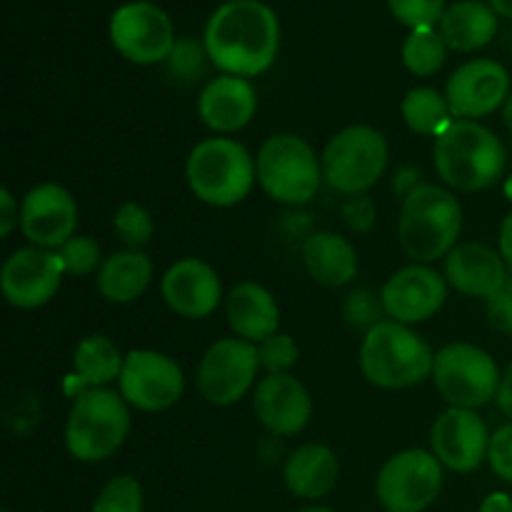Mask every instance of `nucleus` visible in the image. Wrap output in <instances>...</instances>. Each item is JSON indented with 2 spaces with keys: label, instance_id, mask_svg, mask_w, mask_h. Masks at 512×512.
<instances>
[{
  "label": "nucleus",
  "instance_id": "f257e3e1",
  "mask_svg": "<svg viewBox=\"0 0 512 512\" xmlns=\"http://www.w3.org/2000/svg\"><path fill=\"white\" fill-rule=\"evenodd\" d=\"M203 45L223 75L255 78L278 58L280 20L260 0H228L210 15Z\"/></svg>",
  "mask_w": 512,
  "mask_h": 512
},
{
  "label": "nucleus",
  "instance_id": "f03ea898",
  "mask_svg": "<svg viewBox=\"0 0 512 512\" xmlns=\"http://www.w3.org/2000/svg\"><path fill=\"white\" fill-rule=\"evenodd\" d=\"M433 163L440 180L460 193H480L503 178L508 153L498 135L478 120H453L435 138Z\"/></svg>",
  "mask_w": 512,
  "mask_h": 512
},
{
  "label": "nucleus",
  "instance_id": "7ed1b4c3",
  "mask_svg": "<svg viewBox=\"0 0 512 512\" xmlns=\"http://www.w3.org/2000/svg\"><path fill=\"white\" fill-rule=\"evenodd\" d=\"M463 233V205L450 190L420 183L400 203L398 243L413 263L448 258Z\"/></svg>",
  "mask_w": 512,
  "mask_h": 512
},
{
  "label": "nucleus",
  "instance_id": "20e7f679",
  "mask_svg": "<svg viewBox=\"0 0 512 512\" xmlns=\"http://www.w3.org/2000/svg\"><path fill=\"white\" fill-rule=\"evenodd\" d=\"M435 353L410 325L385 318L360 343V370L383 390H403L433 375Z\"/></svg>",
  "mask_w": 512,
  "mask_h": 512
},
{
  "label": "nucleus",
  "instance_id": "39448f33",
  "mask_svg": "<svg viewBox=\"0 0 512 512\" xmlns=\"http://www.w3.org/2000/svg\"><path fill=\"white\" fill-rule=\"evenodd\" d=\"M185 175L195 198L213 208L243 203L258 183L255 158L233 138L200 140L188 155Z\"/></svg>",
  "mask_w": 512,
  "mask_h": 512
},
{
  "label": "nucleus",
  "instance_id": "423d86ee",
  "mask_svg": "<svg viewBox=\"0 0 512 512\" xmlns=\"http://www.w3.org/2000/svg\"><path fill=\"white\" fill-rule=\"evenodd\" d=\"M130 433V410L120 393L90 388L75 395L65 420V448L80 463H100L123 448Z\"/></svg>",
  "mask_w": 512,
  "mask_h": 512
},
{
  "label": "nucleus",
  "instance_id": "0eeeda50",
  "mask_svg": "<svg viewBox=\"0 0 512 512\" xmlns=\"http://www.w3.org/2000/svg\"><path fill=\"white\" fill-rule=\"evenodd\" d=\"M258 183L268 198L283 205H305L318 195L323 163L305 138L280 133L260 145L255 155Z\"/></svg>",
  "mask_w": 512,
  "mask_h": 512
},
{
  "label": "nucleus",
  "instance_id": "6e6552de",
  "mask_svg": "<svg viewBox=\"0 0 512 512\" xmlns=\"http://www.w3.org/2000/svg\"><path fill=\"white\" fill-rule=\"evenodd\" d=\"M390 148L380 130L348 125L325 145L320 163L323 180L343 195H365L388 168Z\"/></svg>",
  "mask_w": 512,
  "mask_h": 512
},
{
  "label": "nucleus",
  "instance_id": "1a4fd4ad",
  "mask_svg": "<svg viewBox=\"0 0 512 512\" xmlns=\"http://www.w3.org/2000/svg\"><path fill=\"white\" fill-rule=\"evenodd\" d=\"M430 378L450 408L478 410L498 398L503 375L488 350L473 343H450L435 353Z\"/></svg>",
  "mask_w": 512,
  "mask_h": 512
},
{
  "label": "nucleus",
  "instance_id": "9d476101",
  "mask_svg": "<svg viewBox=\"0 0 512 512\" xmlns=\"http://www.w3.org/2000/svg\"><path fill=\"white\" fill-rule=\"evenodd\" d=\"M443 478V465L433 453L410 448L385 460L375 493L388 512H423L438 500Z\"/></svg>",
  "mask_w": 512,
  "mask_h": 512
},
{
  "label": "nucleus",
  "instance_id": "9b49d317",
  "mask_svg": "<svg viewBox=\"0 0 512 512\" xmlns=\"http://www.w3.org/2000/svg\"><path fill=\"white\" fill-rule=\"evenodd\" d=\"M110 43L128 63L158 65L175 48V28L170 15L150 0L120 5L110 18Z\"/></svg>",
  "mask_w": 512,
  "mask_h": 512
},
{
  "label": "nucleus",
  "instance_id": "f8f14e48",
  "mask_svg": "<svg viewBox=\"0 0 512 512\" xmlns=\"http://www.w3.org/2000/svg\"><path fill=\"white\" fill-rule=\"evenodd\" d=\"M258 370V348L253 343L243 338H220L200 358L195 383L210 405L228 408L248 395Z\"/></svg>",
  "mask_w": 512,
  "mask_h": 512
},
{
  "label": "nucleus",
  "instance_id": "ddd939ff",
  "mask_svg": "<svg viewBox=\"0 0 512 512\" xmlns=\"http://www.w3.org/2000/svg\"><path fill=\"white\" fill-rule=\"evenodd\" d=\"M125 403L143 413H163L173 408L185 390L180 365L158 350H130L125 355L123 373L118 380Z\"/></svg>",
  "mask_w": 512,
  "mask_h": 512
},
{
  "label": "nucleus",
  "instance_id": "4468645a",
  "mask_svg": "<svg viewBox=\"0 0 512 512\" xmlns=\"http://www.w3.org/2000/svg\"><path fill=\"white\" fill-rule=\"evenodd\" d=\"M63 275V263L55 250L28 245L10 253V258L3 263L0 290L13 308L35 310L55 298Z\"/></svg>",
  "mask_w": 512,
  "mask_h": 512
},
{
  "label": "nucleus",
  "instance_id": "2eb2a0df",
  "mask_svg": "<svg viewBox=\"0 0 512 512\" xmlns=\"http://www.w3.org/2000/svg\"><path fill=\"white\" fill-rule=\"evenodd\" d=\"M445 98L455 120L485 118L508 103L510 75L498 60H468L448 78Z\"/></svg>",
  "mask_w": 512,
  "mask_h": 512
},
{
  "label": "nucleus",
  "instance_id": "dca6fc26",
  "mask_svg": "<svg viewBox=\"0 0 512 512\" xmlns=\"http://www.w3.org/2000/svg\"><path fill=\"white\" fill-rule=\"evenodd\" d=\"M448 300V280L430 265H408L385 280L380 303L395 323L418 325L440 313Z\"/></svg>",
  "mask_w": 512,
  "mask_h": 512
},
{
  "label": "nucleus",
  "instance_id": "f3484780",
  "mask_svg": "<svg viewBox=\"0 0 512 512\" xmlns=\"http://www.w3.org/2000/svg\"><path fill=\"white\" fill-rule=\"evenodd\" d=\"M490 433L478 410L448 408L430 428V453L453 473H473L488 460Z\"/></svg>",
  "mask_w": 512,
  "mask_h": 512
},
{
  "label": "nucleus",
  "instance_id": "a211bd4d",
  "mask_svg": "<svg viewBox=\"0 0 512 512\" xmlns=\"http://www.w3.org/2000/svg\"><path fill=\"white\" fill-rule=\"evenodd\" d=\"M78 228V203L58 183H40L20 200V230L30 245L58 250Z\"/></svg>",
  "mask_w": 512,
  "mask_h": 512
},
{
  "label": "nucleus",
  "instance_id": "6ab92c4d",
  "mask_svg": "<svg viewBox=\"0 0 512 512\" xmlns=\"http://www.w3.org/2000/svg\"><path fill=\"white\" fill-rule=\"evenodd\" d=\"M160 293L175 315L203 320L218 310L223 300V283L210 263L200 258H183L165 270Z\"/></svg>",
  "mask_w": 512,
  "mask_h": 512
},
{
  "label": "nucleus",
  "instance_id": "aec40b11",
  "mask_svg": "<svg viewBox=\"0 0 512 512\" xmlns=\"http://www.w3.org/2000/svg\"><path fill=\"white\" fill-rule=\"evenodd\" d=\"M253 410L258 423L278 438L298 435L313 415L308 388L295 375H265L253 390Z\"/></svg>",
  "mask_w": 512,
  "mask_h": 512
},
{
  "label": "nucleus",
  "instance_id": "412c9836",
  "mask_svg": "<svg viewBox=\"0 0 512 512\" xmlns=\"http://www.w3.org/2000/svg\"><path fill=\"white\" fill-rule=\"evenodd\" d=\"M445 280L468 298L490 300L508 285L510 270L503 255L483 243H458L445 258Z\"/></svg>",
  "mask_w": 512,
  "mask_h": 512
},
{
  "label": "nucleus",
  "instance_id": "4be33fe9",
  "mask_svg": "<svg viewBox=\"0 0 512 512\" xmlns=\"http://www.w3.org/2000/svg\"><path fill=\"white\" fill-rule=\"evenodd\" d=\"M258 110V93L248 78L218 75L198 98V115L213 133L230 135L243 130Z\"/></svg>",
  "mask_w": 512,
  "mask_h": 512
},
{
  "label": "nucleus",
  "instance_id": "5701e85b",
  "mask_svg": "<svg viewBox=\"0 0 512 512\" xmlns=\"http://www.w3.org/2000/svg\"><path fill=\"white\" fill-rule=\"evenodd\" d=\"M225 318L235 338L258 345L278 333L280 308L273 293L258 283H238L225 298Z\"/></svg>",
  "mask_w": 512,
  "mask_h": 512
},
{
  "label": "nucleus",
  "instance_id": "b1692460",
  "mask_svg": "<svg viewBox=\"0 0 512 512\" xmlns=\"http://www.w3.org/2000/svg\"><path fill=\"white\" fill-rule=\"evenodd\" d=\"M340 478V460L333 448L323 443L300 445L285 460V488L303 500H318L335 488Z\"/></svg>",
  "mask_w": 512,
  "mask_h": 512
},
{
  "label": "nucleus",
  "instance_id": "393cba45",
  "mask_svg": "<svg viewBox=\"0 0 512 512\" xmlns=\"http://www.w3.org/2000/svg\"><path fill=\"white\" fill-rule=\"evenodd\" d=\"M303 265L315 283L343 288L358 275L360 260L353 243L338 233H313L303 243Z\"/></svg>",
  "mask_w": 512,
  "mask_h": 512
},
{
  "label": "nucleus",
  "instance_id": "a878e982",
  "mask_svg": "<svg viewBox=\"0 0 512 512\" xmlns=\"http://www.w3.org/2000/svg\"><path fill=\"white\" fill-rule=\"evenodd\" d=\"M448 50L455 53H475L493 43L498 33V13L483 0H458L448 5L438 23Z\"/></svg>",
  "mask_w": 512,
  "mask_h": 512
},
{
  "label": "nucleus",
  "instance_id": "bb28decb",
  "mask_svg": "<svg viewBox=\"0 0 512 512\" xmlns=\"http://www.w3.org/2000/svg\"><path fill=\"white\" fill-rule=\"evenodd\" d=\"M153 280V260L143 250H118L98 270V290L108 303H135Z\"/></svg>",
  "mask_w": 512,
  "mask_h": 512
},
{
  "label": "nucleus",
  "instance_id": "cd10ccee",
  "mask_svg": "<svg viewBox=\"0 0 512 512\" xmlns=\"http://www.w3.org/2000/svg\"><path fill=\"white\" fill-rule=\"evenodd\" d=\"M125 355L118 345L105 335H88L80 340L73 355V375L70 378L80 385V393L90 388H105L113 380H120Z\"/></svg>",
  "mask_w": 512,
  "mask_h": 512
},
{
  "label": "nucleus",
  "instance_id": "c85d7f7f",
  "mask_svg": "<svg viewBox=\"0 0 512 512\" xmlns=\"http://www.w3.org/2000/svg\"><path fill=\"white\" fill-rule=\"evenodd\" d=\"M400 115L413 133L433 135V138H438L455 120L445 93H438L435 88L410 90L400 103Z\"/></svg>",
  "mask_w": 512,
  "mask_h": 512
},
{
  "label": "nucleus",
  "instance_id": "c756f323",
  "mask_svg": "<svg viewBox=\"0 0 512 512\" xmlns=\"http://www.w3.org/2000/svg\"><path fill=\"white\" fill-rule=\"evenodd\" d=\"M448 60V45L438 28L410 30L403 43V65L418 78H430Z\"/></svg>",
  "mask_w": 512,
  "mask_h": 512
},
{
  "label": "nucleus",
  "instance_id": "7c9ffc66",
  "mask_svg": "<svg viewBox=\"0 0 512 512\" xmlns=\"http://www.w3.org/2000/svg\"><path fill=\"white\" fill-rule=\"evenodd\" d=\"M113 233L118 235L120 243L130 250H140L143 245H148L153 240L155 225L153 218H150L148 210L140 203H128L120 205L113 215Z\"/></svg>",
  "mask_w": 512,
  "mask_h": 512
},
{
  "label": "nucleus",
  "instance_id": "2f4dec72",
  "mask_svg": "<svg viewBox=\"0 0 512 512\" xmlns=\"http://www.w3.org/2000/svg\"><path fill=\"white\" fill-rule=\"evenodd\" d=\"M90 512H143V488L133 475H115L103 485Z\"/></svg>",
  "mask_w": 512,
  "mask_h": 512
},
{
  "label": "nucleus",
  "instance_id": "473e14b6",
  "mask_svg": "<svg viewBox=\"0 0 512 512\" xmlns=\"http://www.w3.org/2000/svg\"><path fill=\"white\" fill-rule=\"evenodd\" d=\"M55 253H58L60 263H63L65 275H90L103 265V253H100L98 240L90 238V235H73Z\"/></svg>",
  "mask_w": 512,
  "mask_h": 512
},
{
  "label": "nucleus",
  "instance_id": "72a5a7b5",
  "mask_svg": "<svg viewBox=\"0 0 512 512\" xmlns=\"http://www.w3.org/2000/svg\"><path fill=\"white\" fill-rule=\"evenodd\" d=\"M388 8L398 23L405 28H438L440 18L448 10L445 0H388Z\"/></svg>",
  "mask_w": 512,
  "mask_h": 512
},
{
  "label": "nucleus",
  "instance_id": "f704fd0d",
  "mask_svg": "<svg viewBox=\"0 0 512 512\" xmlns=\"http://www.w3.org/2000/svg\"><path fill=\"white\" fill-rule=\"evenodd\" d=\"M258 348V360L260 368L265 370V375H280L288 373L300 358V348L295 345V340L285 333H275L270 338H265L263 343L255 345Z\"/></svg>",
  "mask_w": 512,
  "mask_h": 512
},
{
  "label": "nucleus",
  "instance_id": "c9c22d12",
  "mask_svg": "<svg viewBox=\"0 0 512 512\" xmlns=\"http://www.w3.org/2000/svg\"><path fill=\"white\" fill-rule=\"evenodd\" d=\"M208 50H205L203 43H198V40H178L173 48V53H170V58L165 60L170 68V73L175 75V78L180 80H195L200 78V75L205 73V63H208Z\"/></svg>",
  "mask_w": 512,
  "mask_h": 512
},
{
  "label": "nucleus",
  "instance_id": "e433bc0d",
  "mask_svg": "<svg viewBox=\"0 0 512 512\" xmlns=\"http://www.w3.org/2000/svg\"><path fill=\"white\" fill-rule=\"evenodd\" d=\"M383 313L385 310L383 303H380V295H373L370 290H355L348 298V303H345V315H348V320L355 328L370 330L380 320H385L380 318Z\"/></svg>",
  "mask_w": 512,
  "mask_h": 512
},
{
  "label": "nucleus",
  "instance_id": "4c0bfd02",
  "mask_svg": "<svg viewBox=\"0 0 512 512\" xmlns=\"http://www.w3.org/2000/svg\"><path fill=\"white\" fill-rule=\"evenodd\" d=\"M488 463L498 478L512 483V423L503 425V428L490 435Z\"/></svg>",
  "mask_w": 512,
  "mask_h": 512
},
{
  "label": "nucleus",
  "instance_id": "58836bf2",
  "mask_svg": "<svg viewBox=\"0 0 512 512\" xmlns=\"http://www.w3.org/2000/svg\"><path fill=\"white\" fill-rule=\"evenodd\" d=\"M485 315H488V323L493 325L498 333L512 335V278L500 293H495L493 298L485 300Z\"/></svg>",
  "mask_w": 512,
  "mask_h": 512
},
{
  "label": "nucleus",
  "instance_id": "ea45409f",
  "mask_svg": "<svg viewBox=\"0 0 512 512\" xmlns=\"http://www.w3.org/2000/svg\"><path fill=\"white\" fill-rule=\"evenodd\" d=\"M343 213H345V223H348L353 230H360V233L370 230V225H373L375 220L373 200H370L368 195H350Z\"/></svg>",
  "mask_w": 512,
  "mask_h": 512
},
{
  "label": "nucleus",
  "instance_id": "a19ab883",
  "mask_svg": "<svg viewBox=\"0 0 512 512\" xmlns=\"http://www.w3.org/2000/svg\"><path fill=\"white\" fill-rule=\"evenodd\" d=\"M15 225H20V203L8 188H3L0 190V238H8Z\"/></svg>",
  "mask_w": 512,
  "mask_h": 512
},
{
  "label": "nucleus",
  "instance_id": "79ce46f5",
  "mask_svg": "<svg viewBox=\"0 0 512 512\" xmlns=\"http://www.w3.org/2000/svg\"><path fill=\"white\" fill-rule=\"evenodd\" d=\"M495 403H498L500 413H503L505 418H510L512 423V363L505 368L503 378H500V388H498V398H495Z\"/></svg>",
  "mask_w": 512,
  "mask_h": 512
},
{
  "label": "nucleus",
  "instance_id": "37998d69",
  "mask_svg": "<svg viewBox=\"0 0 512 512\" xmlns=\"http://www.w3.org/2000/svg\"><path fill=\"white\" fill-rule=\"evenodd\" d=\"M500 255L508 263V270L512 273V210L503 218L500 225Z\"/></svg>",
  "mask_w": 512,
  "mask_h": 512
},
{
  "label": "nucleus",
  "instance_id": "c03bdc74",
  "mask_svg": "<svg viewBox=\"0 0 512 512\" xmlns=\"http://www.w3.org/2000/svg\"><path fill=\"white\" fill-rule=\"evenodd\" d=\"M480 512H512V498L508 493H493L483 500Z\"/></svg>",
  "mask_w": 512,
  "mask_h": 512
},
{
  "label": "nucleus",
  "instance_id": "a18cd8bd",
  "mask_svg": "<svg viewBox=\"0 0 512 512\" xmlns=\"http://www.w3.org/2000/svg\"><path fill=\"white\" fill-rule=\"evenodd\" d=\"M488 5L498 15H503V18L512 20V0H488Z\"/></svg>",
  "mask_w": 512,
  "mask_h": 512
},
{
  "label": "nucleus",
  "instance_id": "49530a36",
  "mask_svg": "<svg viewBox=\"0 0 512 512\" xmlns=\"http://www.w3.org/2000/svg\"><path fill=\"white\" fill-rule=\"evenodd\" d=\"M503 118H505V125H508V130L512 133V93H510L508 103L503 105Z\"/></svg>",
  "mask_w": 512,
  "mask_h": 512
},
{
  "label": "nucleus",
  "instance_id": "de8ad7c7",
  "mask_svg": "<svg viewBox=\"0 0 512 512\" xmlns=\"http://www.w3.org/2000/svg\"><path fill=\"white\" fill-rule=\"evenodd\" d=\"M298 512H335V510L323 508V505H313V508H303V510H298Z\"/></svg>",
  "mask_w": 512,
  "mask_h": 512
},
{
  "label": "nucleus",
  "instance_id": "09e8293b",
  "mask_svg": "<svg viewBox=\"0 0 512 512\" xmlns=\"http://www.w3.org/2000/svg\"><path fill=\"white\" fill-rule=\"evenodd\" d=\"M3 512H10V510H3Z\"/></svg>",
  "mask_w": 512,
  "mask_h": 512
}]
</instances>
